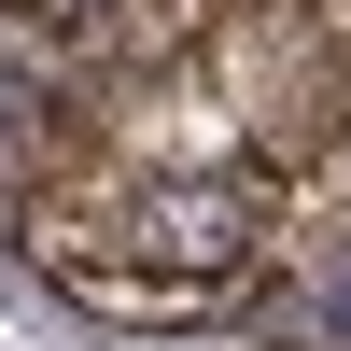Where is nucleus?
Here are the masks:
<instances>
[{
    "mask_svg": "<svg viewBox=\"0 0 351 351\" xmlns=\"http://www.w3.org/2000/svg\"><path fill=\"white\" fill-rule=\"evenodd\" d=\"M141 239H169L183 267H211V253H239V197H211V183H169V197H141Z\"/></svg>",
    "mask_w": 351,
    "mask_h": 351,
    "instance_id": "obj_1",
    "label": "nucleus"
},
{
    "mask_svg": "<svg viewBox=\"0 0 351 351\" xmlns=\"http://www.w3.org/2000/svg\"><path fill=\"white\" fill-rule=\"evenodd\" d=\"M337 337H351V295H337Z\"/></svg>",
    "mask_w": 351,
    "mask_h": 351,
    "instance_id": "obj_2",
    "label": "nucleus"
}]
</instances>
